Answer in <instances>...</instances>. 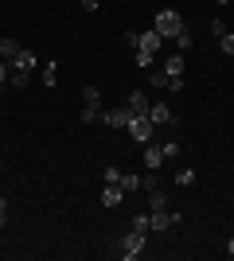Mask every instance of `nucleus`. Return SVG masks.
Here are the masks:
<instances>
[{
	"instance_id": "obj_1",
	"label": "nucleus",
	"mask_w": 234,
	"mask_h": 261,
	"mask_svg": "<svg viewBox=\"0 0 234 261\" xmlns=\"http://www.w3.org/2000/svg\"><path fill=\"white\" fill-rule=\"evenodd\" d=\"M145 246H148V234H141V230H129V234L117 238V250H121L125 261H137L141 253H145Z\"/></svg>"
},
{
	"instance_id": "obj_2",
	"label": "nucleus",
	"mask_w": 234,
	"mask_h": 261,
	"mask_svg": "<svg viewBox=\"0 0 234 261\" xmlns=\"http://www.w3.org/2000/svg\"><path fill=\"white\" fill-rule=\"evenodd\" d=\"M152 28L160 32V39H176V35L184 32V20H179V12L160 8V12H156V23H152Z\"/></svg>"
},
{
	"instance_id": "obj_3",
	"label": "nucleus",
	"mask_w": 234,
	"mask_h": 261,
	"mask_svg": "<svg viewBox=\"0 0 234 261\" xmlns=\"http://www.w3.org/2000/svg\"><path fill=\"white\" fill-rule=\"evenodd\" d=\"M137 113L129 106H117V109H101L98 121H106V125H113V129H129V121H133Z\"/></svg>"
},
{
	"instance_id": "obj_4",
	"label": "nucleus",
	"mask_w": 234,
	"mask_h": 261,
	"mask_svg": "<svg viewBox=\"0 0 234 261\" xmlns=\"http://www.w3.org/2000/svg\"><path fill=\"white\" fill-rule=\"evenodd\" d=\"M148 222H152V234H164V230L179 226V215H172V211H152Z\"/></svg>"
},
{
	"instance_id": "obj_5",
	"label": "nucleus",
	"mask_w": 234,
	"mask_h": 261,
	"mask_svg": "<svg viewBox=\"0 0 234 261\" xmlns=\"http://www.w3.org/2000/svg\"><path fill=\"white\" fill-rule=\"evenodd\" d=\"M148 121H152L156 129H160V125H172V106H168V101H152V106H148Z\"/></svg>"
},
{
	"instance_id": "obj_6",
	"label": "nucleus",
	"mask_w": 234,
	"mask_h": 261,
	"mask_svg": "<svg viewBox=\"0 0 234 261\" xmlns=\"http://www.w3.org/2000/svg\"><path fill=\"white\" fill-rule=\"evenodd\" d=\"M152 129H156V125H152L148 117H133V121H129V133H133V141H141V144H148Z\"/></svg>"
},
{
	"instance_id": "obj_7",
	"label": "nucleus",
	"mask_w": 234,
	"mask_h": 261,
	"mask_svg": "<svg viewBox=\"0 0 234 261\" xmlns=\"http://www.w3.org/2000/svg\"><path fill=\"white\" fill-rule=\"evenodd\" d=\"M125 106L133 109L137 117H148V106H152V101H148V94H145V90H129V101H125Z\"/></svg>"
},
{
	"instance_id": "obj_8",
	"label": "nucleus",
	"mask_w": 234,
	"mask_h": 261,
	"mask_svg": "<svg viewBox=\"0 0 234 261\" xmlns=\"http://www.w3.org/2000/svg\"><path fill=\"white\" fill-rule=\"evenodd\" d=\"M12 70H28V74H32L35 66H39V59H35V51H28V47H20V55H16V59H12Z\"/></svg>"
},
{
	"instance_id": "obj_9",
	"label": "nucleus",
	"mask_w": 234,
	"mask_h": 261,
	"mask_svg": "<svg viewBox=\"0 0 234 261\" xmlns=\"http://www.w3.org/2000/svg\"><path fill=\"white\" fill-rule=\"evenodd\" d=\"M121 199H125L121 184H110L106 191H101V207H121Z\"/></svg>"
},
{
	"instance_id": "obj_10",
	"label": "nucleus",
	"mask_w": 234,
	"mask_h": 261,
	"mask_svg": "<svg viewBox=\"0 0 234 261\" xmlns=\"http://www.w3.org/2000/svg\"><path fill=\"white\" fill-rule=\"evenodd\" d=\"M160 47H164V39H160V32H156V28H152V32H141V51H160Z\"/></svg>"
},
{
	"instance_id": "obj_11",
	"label": "nucleus",
	"mask_w": 234,
	"mask_h": 261,
	"mask_svg": "<svg viewBox=\"0 0 234 261\" xmlns=\"http://www.w3.org/2000/svg\"><path fill=\"white\" fill-rule=\"evenodd\" d=\"M16 55H20V43H16V39H8V35H0V59H4V63H12Z\"/></svg>"
},
{
	"instance_id": "obj_12",
	"label": "nucleus",
	"mask_w": 234,
	"mask_h": 261,
	"mask_svg": "<svg viewBox=\"0 0 234 261\" xmlns=\"http://www.w3.org/2000/svg\"><path fill=\"white\" fill-rule=\"evenodd\" d=\"M164 74H168V78H184V55H179V51L164 63Z\"/></svg>"
},
{
	"instance_id": "obj_13",
	"label": "nucleus",
	"mask_w": 234,
	"mask_h": 261,
	"mask_svg": "<svg viewBox=\"0 0 234 261\" xmlns=\"http://www.w3.org/2000/svg\"><path fill=\"white\" fill-rule=\"evenodd\" d=\"M145 164H148V172H156V168L164 164V152H160V144H148V148H145Z\"/></svg>"
},
{
	"instance_id": "obj_14",
	"label": "nucleus",
	"mask_w": 234,
	"mask_h": 261,
	"mask_svg": "<svg viewBox=\"0 0 234 261\" xmlns=\"http://www.w3.org/2000/svg\"><path fill=\"white\" fill-rule=\"evenodd\" d=\"M121 191H145V175L125 172V175H121Z\"/></svg>"
},
{
	"instance_id": "obj_15",
	"label": "nucleus",
	"mask_w": 234,
	"mask_h": 261,
	"mask_svg": "<svg viewBox=\"0 0 234 261\" xmlns=\"http://www.w3.org/2000/svg\"><path fill=\"white\" fill-rule=\"evenodd\" d=\"M148 207L152 211H168V195L160 191V187H148Z\"/></svg>"
},
{
	"instance_id": "obj_16",
	"label": "nucleus",
	"mask_w": 234,
	"mask_h": 261,
	"mask_svg": "<svg viewBox=\"0 0 234 261\" xmlns=\"http://www.w3.org/2000/svg\"><path fill=\"white\" fill-rule=\"evenodd\" d=\"M156 63V55L152 51H141V47H137V51H133V66H141V70H148V66H152Z\"/></svg>"
},
{
	"instance_id": "obj_17",
	"label": "nucleus",
	"mask_w": 234,
	"mask_h": 261,
	"mask_svg": "<svg viewBox=\"0 0 234 261\" xmlns=\"http://www.w3.org/2000/svg\"><path fill=\"white\" fill-rule=\"evenodd\" d=\"M82 106H101V90L98 86H86V90H82Z\"/></svg>"
},
{
	"instance_id": "obj_18",
	"label": "nucleus",
	"mask_w": 234,
	"mask_h": 261,
	"mask_svg": "<svg viewBox=\"0 0 234 261\" xmlns=\"http://www.w3.org/2000/svg\"><path fill=\"white\" fill-rule=\"evenodd\" d=\"M8 86L12 90H23V86H28V70H12V74H8Z\"/></svg>"
},
{
	"instance_id": "obj_19",
	"label": "nucleus",
	"mask_w": 234,
	"mask_h": 261,
	"mask_svg": "<svg viewBox=\"0 0 234 261\" xmlns=\"http://www.w3.org/2000/svg\"><path fill=\"white\" fill-rule=\"evenodd\" d=\"M59 82V63H47L43 66V86H55Z\"/></svg>"
},
{
	"instance_id": "obj_20",
	"label": "nucleus",
	"mask_w": 234,
	"mask_h": 261,
	"mask_svg": "<svg viewBox=\"0 0 234 261\" xmlns=\"http://www.w3.org/2000/svg\"><path fill=\"white\" fill-rule=\"evenodd\" d=\"M219 51H223V55H234V32L219 35Z\"/></svg>"
},
{
	"instance_id": "obj_21",
	"label": "nucleus",
	"mask_w": 234,
	"mask_h": 261,
	"mask_svg": "<svg viewBox=\"0 0 234 261\" xmlns=\"http://www.w3.org/2000/svg\"><path fill=\"white\" fill-rule=\"evenodd\" d=\"M176 184L191 187V184H195V172H191V168H179V172H176Z\"/></svg>"
},
{
	"instance_id": "obj_22",
	"label": "nucleus",
	"mask_w": 234,
	"mask_h": 261,
	"mask_svg": "<svg viewBox=\"0 0 234 261\" xmlns=\"http://www.w3.org/2000/svg\"><path fill=\"white\" fill-rule=\"evenodd\" d=\"M101 106H82V125H90V121H98Z\"/></svg>"
},
{
	"instance_id": "obj_23",
	"label": "nucleus",
	"mask_w": 234,
	"mask_h": 261,
	"mask_svg": "<svg viewBox=\"0 0 234 261\" xmlns=\"http://www.w3.org/2000/svg\"><path fill=\"white\" fill-rule=\"evenodd\" d=\"M148 82H152L156 90H168V74H164V70H152V78H148Z\"/></svg>"
},
{
	"instance_id": "obj_24",
	"label": "nucleus",
	"mask_w": 234,
	"mask_h": 261,
	"mask_svg": "<svg viewBox=\"0 0 234 261\" xmlns=\"http://www.w3.org/2000/svg\"><path fill=\"white\" fill-rule=\"evenodd\" d=\"M133 230H141V234H148V230H152V222H148V215H137V218H133Z\"/></svg>"
},
{
	"instance_id": "obj_25",
	"label": "nucleus",
	"mask_w": 234,
	"mask_h": 261,
	"mask_svg": "<svg viewBox=\"0 0 234 261\" xmlns=\"http://www.w3.org/2000/svg\"><path fill=\"white\" fill-rule=\"evenodd\" d=\"M125 47L137 51V47H141V32H125Z\"/></svg>"
},
{
	"instance_id": "obj_26",
	"label": "nucleus",
	"mask_w": 234,
	"mask_h": 261,
	"mask_svg": "<svg viewBox=\"0 0 234 261\" xmlns=\"http://www.w3.org/2000/svg\"><path fill=\"white\" fill-rule=\"evenodd\" d=\"M176 47H179V51H188V47H191V32H188V28L176 35Z\"/></svg>"
},
{
	"instance_id": "obj_27",
	"label": "nucleus",
	"mask_w": 234,
	"mask_h": 261,
	"mask_svg": "<svg viewBox=\"0 0 234 261\" xmlns=\"http://www.w3.org/2000/svg\"><path fill=\"white\" fill-rule=\"evenodd\" d=\"M8 74H12V66L0 59V94H4V86H8Z\"/></svg>"
},
{
	"instance_id": "obj_28",
	"label": "nucleus",
	"mask_w": 234,
	"mask_h": 261,
	"mask_svg": "<svg viewBox=\"0 0 234 261\" xmlns=\"http://www.w3.org/2000/svg\"><path fill=\"white\" fill-rule=\"evenodd\" d=\"M101 175H106V184H121V175H125V172H117V168H106Z\"/></svg>"
},
{
	"instance_id": "obj_29",
	"label": "nucleus",
	"mask_w": 234,
	"mask_h": 261,
	"mask_svg": "<svg viewBox=\"0 0 234 261\" xmlns=\"http://www.w3.org/2000/svg\"><path fill=\"white\" fill-rule=\"evenodd\" d=\"M230 28H226V20H211V35H226Z\"/></svg>"
},
{
	"instance_id": "obj_30",
	"label": "nucleus",
	"mask_w": 234,
	"mask_h": 261,
	"mask_svg": "<svg viewBox=\"0 0 234 261\" xmlns=\"http://www.w3.org/2000/svg\"><path fill=\"white\" fill-rule=\"evenodd\" d=\"M160 152H164V160H168V156H176V152H179V144H176V141H168V144H160Z\"/></svg>"
},
{
	"instance_id": "obj_31",
	"label": "nucleus",
	"mask_w": 234,
	"mask_h": 261,
	"mask_svg": "<svg viewBox=\"0 0 234 261\" xmlns=\"http://www.w3.org/2000/svg\"><path fill=\"white\" fill-rule=\"evenodd\" d=\"M98 4H101V0H82V8H86V12H98Z\"/></svg>"
},
{
	"instance_id": "obj_32",
	"label": "nucleus",
	"mask_w": 234,
	"mask_h": 261,
	"mask_svg": "<svg viewBox=\"0 0 234 261\" xmlns=\"http://www.w3.org/2000/svg\"><path fill=\"white\" fill-rule=\"evenodd\" d=\"M0 215H8V199L0 195Z\"/></svg>"
},
{
	"instance_id": "obj_33",
	"label": "nucleus",
	"mask_w": 234,
	"mask_h": 261,
	"mask_svg": "<svg viewBox=\"0 0 234 261\" xmlns=\"http://www.w3.org/2000/svg\"><path fill=\"white\" fill-rule=\"evenodd\" d=\"M226 257H234V238H230V242H226Z\"/></svg>"
},
{
	"instance_id": "obj_34",
	"label": "nucleus",
	"mask_w": 234,
	"mask_h": 261,
	"mask_svg": "<svg viewBox=\"0 0 234 261\" xmlns=\"http://www.w3.org/2000/svg\"><path fill=\"white\" fill-rule=\"evenodd\" d=\"M215 4H234V0H215Z\"/></svg>"
}]
</instances>
